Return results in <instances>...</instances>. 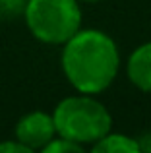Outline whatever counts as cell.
<instances>
[{"mask_svg":"<svg viewBox=\"0 0 151 153\" xmlns=\"http://www.w3.org/2000/svg\"><path fill=\"white\" fill-rule=\"evenodd\" d=\"M60 64L76 91L99 95L116 78L120 54L116 43L101 29H79L64 43Z\"/></svg>","mask_w":151,"mask_h":153,"instance_id":"obj_1","label":"cell"},{"mask_svg":"<svg viewBox=\"0 0 151 153\" xmlns=\"http://www.w3.org/2000/svg\"><path fill=\"white\" fill-rule=\"evenodd\" d=\"M56 136L79 146H93L113 128L110 112L93 95H72L62 99L53 112Z\"/></svg>","mask_w":151,"mask_h":153,"instance_id":"obj_2","label":"cell"},{"mask_svg":"<svg viewBox=\"0 0 151 153\" xmlns=\"http://www.w3.org/2000/svg\"><path fill=\"white\" fill-rule=\"evenodd\" d=\"M23 19L37 41L64 45L81 29L79 0H27Z\"/></svg>","mask_w":151,"mask_h":153,"instance_id":"obj_3","label":"cell"},{"mask_svg":"<svg viewBox=\"0 0 151 153\" xmlns=\"http://www.w3.org/2000/svg\"><path fill=\"white\" fill-rule=\"evenodd\" d=\"M56 136L53 114L43 111H33L23 114L16 124V140L21 142L31 151L41 149Z\"/></svg>","mask_w":151,"mask_h":153,"instance_id":"obj_4","label":"cell"},{"mask_svg":"<svg viewBox=\"0 0 151 153\" xmlns=\"http://www.w3.org/2000/svg\"><path fill=\"white\" fill-rule=\"evenodd\" d=\"M128 79L144 93H151V41L140 45L126 62Z\"/></svg>","mask_w":151,"mask_h":153,"instance_id":"obj_5","label":"cell"},{"mask_svg":"<svg viewBox=\"0 0 151 153\" xmlns=\"http://www.w3.org/2000/svg\"><path fill=\"white\" fill-rule=\"evenodd\" d=\"M91 149L95 153H138L140 151V143H138L136 138H130L126 134L109 132L97 143H93Z\"/></svg>","mask_w":151,"mask_h":153,"instance_id":"obj_6","label":"cell"},{"mask_svg":"<svg viewBox=\"0 0 151 153\" xmlns=\"http://www.w3.org/2000/svg\"><path fill=\"white\" fill-rule=\"evenodd\" d=\"M45 153H83V146L72 142L68 138H62V136H54L45 147H43Z\"/></svg>","mask_w":151,"mask_h":153,"instance_id":"obj_7","label":"cell"},{"mask_svg":"<svg viewBox=\"0 0 151 153\" xmlns=\"http://www.w3.org/2000/svg\"><path fill=\"white\" fill-rule=\"evenodd\" d=\"M27 0H0V22L21 18L25 12Z\"/></svg>","mask_w":151,"mask_h":153,"instance_id":"obj_8","label":"cell"},{"mask_svg":"<svg viewBox=\"0 0 151 153\" xmlns=\"http://www.w3.org/2000/svg\"><path fill=\"white\" fill-rule=\"evenodd\" d=\"M0 153H31L29 147H25L21 142L18 140H6V142H0Z\"/></svg>","mask_w":151,"mask_h":153,"instance_id":"obj_9","label":"cell"},{"mask_svg":"<svg viewBox=\"0 0 151 153\" xmlns=\"http://www.w3.org/2000/svg\"><path fill=\"white\" fill-rule=\"evenodd\" d=\"M138 143H140V151H149L151 153V132L141 136V140H138Z\"/></svg>","mask_w":151,"mask_h":153,"instance_id":"obj_10","label":"cell"},{"mask_svg":"<svg viewBox=\"0 0 151 153\" xmlns=\"http://www.w3.org/2000/svg\"><path fill=\"white\" fill-rule=\"evenodd\" d=\"M79 2H101V0H79Z\"/></svg>","mask_w":151,"mask_h":153,"instance_id":"obj_11","label":"cell"}]
</instances>
